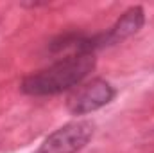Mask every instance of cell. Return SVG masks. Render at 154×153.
<instances>
[{"label":"cell","mask_w":154,"mask_h":153,"mask_svg":"<svg viewBox=\"0 0 154 153\" xmlns=\"http://www.w3.org/2000/svg\"><path fill=\"white\" fill-rule=\"evenodd\" d=\"M93 135L90 121H72L54 133H50L36 153H77L81 151Z\"/></svg>","instance_id":"7a4b0ae2"},{"label":"cell","mask_w":154,"mask_h":153,"mask_svg":"<svg viewBox=\"0 0 154 153\" xmlns=\"http://www.w3.org/2000/svg\"><path fill=\"white\" fill-rule=\"evenodd\" d=\"M143 24H145V13H143V9L140 5L129 7L106 33H102L104 47H109V45H115V43H120L124 40L131 38L133 34H136L142 29Z\"/></svg>","instance_id":"277c9868"},{"label":"cell","mask_w":154,"mask_h":153,"mask_svg":"<svg viewBox=\"0 0 154 153\" xmlns=\"http://www.w3.org/2000/svg\"><path fill=\"white\" fill-rule=\"evenodd\" d=\"M116 96L115 86L106 79H91L86 85H81L75 92L68 97L66 106L68 112L74 115L91 114L106 105H109Z\"/></svg>","instance_id":"3957f363"},{"label":"cell","mask_w":154,"mask_h":153,"mask_svg":"<svg viewBox=\"0 0 154 153\" xmlns=\"http://www.w3.org/2000/svg\"><path fill=\"white\" fill-rule=\"evenodd\" d=\"M93 69L95 54H70L27 76L22 81V90L29 96H56L81 85Z\"/></svg>","instance_id":"6da1fadb"}]
</instances>
